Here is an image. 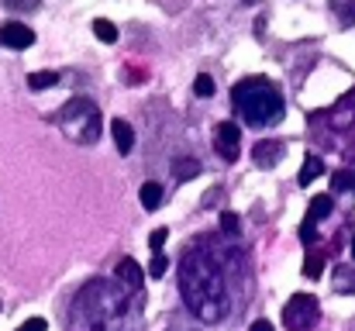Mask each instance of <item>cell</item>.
Listing matches in <instances>:
<instances>
[{
    "mask_svg": "<svg viewBox=\"0 0 355 331\" xmlns=\"http://www.w3.org/2000/svg\"><path fill=\"white\" fill-rule=\"evenodd\" d=\"M248 287V266L238 248L204 238L180 259V294L200 325H221Z\"/></svg>",
    "mask_w": 355,
    "mask_h": 331,
    "instance_id": "obj_1",
    "label": "cell"
},
{
    "mask_svg": "<svg viewBox=\"0 0 355 331\" xmlns=\"http://www.w3.org/2000/svg\"><path fill=\"white\" fill-rule=\"evenodd\" d=\"M145 297L118 280H90L76 290L69 331H138Z\"/></svg>",
    "mask_w": 355,
    "mask_h": 331,
    "instance_id": "obj_2",
    "label": "cell"
},
{
    "mask_svg": "<svg viewBox=\"0 0 355 331\" xmlns=\"http://www.w3.org/2000/svg\"><path fill=\"white\" fill-rule=\"evenodd\" d=\"M232 101H235V110L255 128L262 124H272L283 117V97L279 90L266 80V76H248L241 80L235 90H232Z\"/></svg>",
    "mask_w": 355,
    "mask_h": 331,
    "instance_id": "obj_3",
    "label": "cell"
},
{
    "mask_svg": "<svg viewBox=\"0 0 355 331\" xmlns=\"http://www.w3.org/2000/svg\"><path fill=\"white\" fill-rule=\"evenodd\" d=\"M59 128L80 142V145H94L97 135H101V114H97V104L87 101V97H73L66 108L59 110Z\"/></svg>",
    "mask_w": 355,
    "mask_h": 331,
    "instance_id": "obj_4",
    "label": "cell"
},
{
    "mask_svg": "<svg viewBox=\"0 0 355 331\" xmlns=\"http://www.w3.org/2000/svg\"><path fill=\"white\" fill-rule=\"evenodd\" d=\"M321 318V304L311 294H293L290 304L283 307V328L286 331H311Z\"/></svg>",
    "mask_w": 355,
    "mask_h": 331,
    "instance_id": "obj_5",
    "label": "cell"
},
{
    "mask_svg": "<svg viewBox=\"0 0 355 331\" xmlns=\"http://www.w3.org/2000/svg\"><path fill=\"white\" fill-rule=\"evenodd\" d=\"M214 152H218L225 162H235L238 152H241V131H238V124L225 121V124L214 128Z\"/></svg>",
    "mask_w": 355,
    "mask_h": 331,
    "instance_id": "obj_6",
    "label": "cell"
},
{
    "mask_svg": "<svg viewBox=\"0 0 355 331\" xmlns=\"http://www.w3.org/2000/svg\"><path fill=\"white\" fill-rule=\"evenodd\" d=\"M0 42L7 45V49H31L35 45V31L28 28V24H21V21H3L0 24Z\"/></svg>",
    "mask_w": 355,
    "mask_h": 331,
    "instance_id": "obj_7",
    "label": "cell"
},
{
    "mask_svg": "<svg viewBox=\"0 0 355 331\" xmlns=\"http://www.w3.org/2000/svg\"><path fill=\"white\" fill-rule=\"evenodd\" d=\"M283 152H286V145H283L279 138H266V142H259V145L252 148V162H255L259 169H272V166L283 159Z\"/></svg>",
    "mask_w": 355,
    "mask_h": 331,
    "instance_id": "obj_8",
    "label": "cell"
},
{
    "mask_svg": "<svg viewBox=\"0 0 355 331\" xmlns=\"http://www.w3.org/2000/svg\"><path fill=\"white\" fill-rule=\"evenodd\" d=\"M141 276H145V273H141V266H138L135 259H121L118 269H114V280L124 283L128 290H138V294H141Z\"/></svg>",
    "mask_w": 355,
    "mask_h": 331,
    "instance_id": "obj_9",
    "label": "cell"
},
{
    "mask_svg": "<svg viewBox=\"0 0 355 331\" xmlns=\"http://www.w3.org/2000/svg\"><path fill=\"white\" fill-rule=\"evenodd\" d=\"M111 135H114V145H118L121 155H128V152L135 148V128H131L128 121L114 117V121H111Z\"/></svg>",
    "mask_w": 355,
    "mask_h": 331,
    "instance_id": "obj_10",
    "label": "cell"
},
{
    "mask_svg": "<svg viewBox=\"0 0 355 331\" xmlns=\"http://www.w3.org/2000/svg\"><path fill=\"white\" fill-rule=\"evenodd\" d=\"M331 290L335 294H355V266H335Z\"/></svg>",
    "mask_w": 355,
    "mask_h": 331,
    "instance_id": "obj_11",
    "label": "cell"
},
{
    "mask_svg": "<svg viewBox=\"0 0 355 331\" xmlns=\"http://www.w3.org/2000/svg\"><path fill=\"white\" fill-rule=\"evenodd\" d=\"M321 173H324V162H321L318 155H307L304 166H300V173H297V183H300V187H311Z\"/></svg>",
    "mask_w": 355,
    "mask_h": 331,
    "instance_id": "obj_12",
    "label": "cell"
},
{
    "mask_svg": "<svg viewBox=\"0 0 355 331\" xmlns=\"http://www.w3.org/2000/svg\"><path fill=\"white\" fill-rule=\"evenodd\" d=\"M138 201H141L145 211H159V207H162V187H159V183H141Z\"/></svg>",
    "mask_w": 355,
    "mask_h": 331,
    "instance_id": "obj_13",
    "label": "cell"
},
{
    "mask_svg": "<svg viewBox=\"0 0 355 331\" xmlns=\"http://www.w3.org/2000/svg\"><path fill=\"white\" fill-rule=\"evenodd\" d=\"M331 207H335V201H331L328 194H318V197L311 201V211H307V221H314V224H318L321 218H328V214H331Z\"/></svg>",
    "mask_w": 355,
    "mask_h": 331,
    "instance_id": "obj_14",
    "label": "cell"
},
{
    "mask_svg": "<svg viewBox=\"0 0 355 331\" xmlns=\"http://www.w3.org/2000/svg\"><path fill=\"white\" fill-rule=\"evenodd\" d=\"M328 7L342 24H355V0H328Z\"/></svg>",
    "mask_w": 355,
    "mask_h": 331,
    "instance_id": "obj_15",
    "label": "cell"
},
{
    "mask_svg": "<svg viewBox=\"0 0 355 331\" xmlns=\"http://www.w3.org/2000/svg\"><path fill=\"white\" fill-rule=\"evenodd\" d=\"M59 80H62L59 73H28V90H35V94H38V90H49V87H55Z\"/></svg>",
    "mask_w": 355,
    "mask_h": 331,
    "instance_id": "obj_16",
    "label": "cell"
},
{
    "mask_svg": "<svg viewBox=\"0 0 355 331\" xmlns=\"http://www.w3.org/2000/svg\"><path fill=\"white\" fill-rule=\"evenodd\" d=\"M355 190V173L352 169H338L331 176V194H352Z\"/></svg>",
    "mask_w": 355,
    "mask_h": 331,
    "instance_id": "obj_17",
    "label": "cell"
},
{
    "mask_svg": "<svg viewBox=\"0 0 355 331\" xmlns=\"http://www.w3.org/2000/svg\"><path fill=\"white\" fill-rule=\"evenodd\" d=\"M94 35H97L101 42H107V45H111V42H118V24H114V21H107V17H97V21H94Z\"/></svg>",
    "mask_w": 355,
    "mask_h": 331,
    "instance_id": "obj_18",
    "label": "cell"
},
{
    "mask_svg": "<svg viewBox=\"0 0 355 331\" xmlns=\"http://www.w3.org/2000/svg\"><path fill=\"white\" fill-rule=\"evenodd\" d=\"M321 273H324V255H321V252H311V255L304 259V276H307V280H321Z\"/></svg>",
    "mask_w": 355,
    "mask_h": 331,
    "instance_id": "obj_19",
    "label": "cell"
},
{
    "mask_svg": "<svg viewBox=\"0 0 355 331\" xmlns=\"http://www.w3.org/2000/svg\"><path fill=\"white\" fill-rule=\"evenodd\" d=\"M200 173V162L197 159H180L176 162V180H190V176H197Z\"/></svg>",
    "mask_w": 355,
    "mask_h": 331,
    "instance_id": "obj_20",
    "label": "cell"
},
{
    "mask_svg": "<svg viewBox=\"0 0 355 331\" xmlns=\"http://www.w3.org/2000/svg\"><path fill=\"white\" fill-rule=\"evenodd\" d=\"M193 94H197V97H214V80H211L207 73H200V76L193 80Z\"/></svg>",
    "mask_w": 355,
    "mask_h": 331,
    "instance_id": "obj_21",
    "label": "cell"
},
{
    "mask_svg": "<svg viewBox=\"0 0 355 331\" xmlns=\"http://www.w3.org/2000/svg\"><path fill=\"white\" fill-rule=\"evenodd\" d=\"M166 238H169V231H166V228H155V231H152V238H148V245H152V255H162V245H166Z\"/></svg>",
    "mask_w": 355,
    "mask_h": 331,
    "instance_id": "obj_22",
    "label": "cell"
},
{
    "mask_svg": "<svg viewBox=\"0 0 355 331\" xmlns=\"http://www.w3.org/2000/svg\"><path fill=\"white\" fill-rule=\"evenodd\" d=\"M300 241H304V245L318 241V224H314V221H307V218H304V224H300Z\"/></svg>",
    "mask_w": 355,
    "mask_h": 331,
    "instance_id": "obj_23",
    "label": "cell"
},
{
    "mask_svg": "<svg viewBox=\"0 0 355 331\" xmlns=\"http://www.w3.org/2000/svg\"><path fill=\"white\" fill-rule=\"evenodd\" d=\"M221 231H228V235H238V231H241V224H238V214L225 211V214H221Z\"/></svg>",
    "mask_w": 355,
    "mask_h": 331,
    "instance_id": "obj_24",
    "label": "cell"
},
{
    "mask_svg": "<svg viewBox=\"0 0 355 331\" xmlns=\"http://www.w3.org/2000/svg\"><path fill=\"white\" fill-rule=\"evenodd\" d=\"M3 7H10V10H35L42 0H0Z\"/></svg>",
    "mask_w": 355,
    "mask_h": 331,
    "instance_id": "obj_25",
    "label": "cell"
},
{
    "mask_svg": "<svg viewBox=\"0 0 355 331\" xmlns=\"http://www.w3.org/2000/svg\"><path fill=\"white\" fill-rule=\"evenodd\" d=\"M169 269V262H166V255H152V266H148V276H162Z\"/></svg>",
    "mask_w": 355,
    "mask_h": 331,
    "instance_id": "obj_26",
    "label": "cell"
},
{
    "mask_svg": "<svg viewBox=\"0 0 355 331\" xmlns=\"http://www.w3.org/2000/svg\"><path fill=\"white\" fill-rule=\"evenodd\" d=\"M49 325H45V318H31V321H24L17 331H45Z\"/></svg>",
    "mask_w": 355,
    "mask_h": 331,
    "instance_id": "obj_27",
    "label": "cell"
},
{
    "mask_svg": "<svg viewBox=\"0 0 355 331\" xmlns=\"http://www.w3.org/2000/svg\"><path fill=\"white\" fill-rule=\"evenodd\" d=\"M248 331H276V328H272L269 321H252V328Z\"/></svg>",
    "mask_w": 355,
    "mask_h": 331,
    "instance_id": "obj_28",
    "label": "cell"
},
{
    "mask_svg": "<svg viewBox=\"0 0 355 331\" xmlns=\"http://www.w3.org/2000/svg\"><path fill=\"white\" fill-rule=\"evenodd\" d=\"M166 331H193V328H187V325H173V328H166Z\"/></svg>",
    "mask_w": 355,
    "mask_h": 331,
    "instance_id": "obj_29",
    "label": "cell"
},
{
    "mask_svg": "<svg viewBox=\"0 0 355 331\" xmlns=\"http://www.w3.org/2000/svg\"><path fill=\"white\" fill-rule=\"evenodd\" d=\"M245 3H248V7H252V3H259V0H245Z\"/></svg>",
    "mask_w": 355,
    "mask_h": 331,
    "instance_id": "obj_30",
    "label": "cell"
},
{
    "mask_svg": "<svg viewBox=\"0 0 355 331\" xmlns=\"http://www.w3.org/2000/svg\"><path fill=\"white\" fill-rule=\"evenodd\" d=\"M352 255H355V238H352Z\"/></svg>",
    "mask_w": 355,
    "mask_h": 331,
    "instance_id": "obj_31",
    "label": "cell"
}]
</instances>
